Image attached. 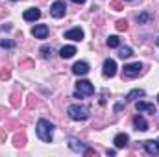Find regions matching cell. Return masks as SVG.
Listing matches in <instances>:
<instances>
[{
    "instance_id": "4fadbf2b",
    "label": "cell",
    "mask_w": 159,
    "mask_h": 157,
    "mask_svg": "<svg viewBox=\"0 0 159 157\" xmlns=\"http://www.w3.org/2000/svg\"><path fill=\"white\" fill-rule=\"evenodd\" d=\"M128 141H129V137H128L126 133H119V135H115V139H113V142H115L117 148H126V146H128Z\"/></svg>"
},
{
    "instance_id": "484cf974",
    "label": "cell",
    "mask_w": 159,
    "mask_h": 157,
    "mask_svg": "<svg viewBox=\"0 0 159 157\" xmlns=\"http://www.w3.org/2000/svg\"><path fill=\"white\" fill-rule=\"evenodd\" d=\"M157 44H159V39H157Z\"/></svg>"
},
{
    "instance_id": "d6986e66",
    "label": "cell",
    "mask_w": 159,
    "mask_h": 157,
    "mask_svg": "<svg viewBox=\"0 0 159 157\" xmlns=\"http://www.w3.org/2000/svg\"><path fill=\"white\" fill-rule=\"evenodd\" d=\"M131 54H133V50H131L129 46H122V48H119V56L122 57V59H124V57H129Z\"/></svg>"
},
{
    "instance_id": "52a82bcc",
    "label": "cell",
    "mask_w": 159,
    "mask_h": 157,
    "mask_svg": "<svg viewBox=\"0 0 159 157\" xmlns=\"http://www.w3.org/2000/svg\"><path fill=\"white\" fill-rule=\"evenodd\" d=\"M32 35L35 39H46L48 37V26L46 24H37L32 28Z\"/></svg>"
},
{
    "instance_id": "30bf717a",
    "label": "cell",
    "mask_w": 159,
    "mask_h": 157,
    "mask_svg": "<svg viewBox=\"0 0 159 157\" xmlns=\"http://www.w3.org/2000/svg\"><path fill=\"white\" fill-rule=\"evenodd\" d=\"M72 72H74L76 76H85V74L89 72V63H85V61H78V63H74Z\"/></svg>"
},
{
    "instance_id": "8992f818",
    "label": "cell",
    "mask_w": 159,
    "mask_h": 157,
    "mask_svg": "<svg viewBox=\"0 0 159 157\" xmlns=\"http://www.w3.org/2000/svg\"><path fill=\"white\" fill-rule=\"evenodd\" d=\"M117 74V63L115 59H106L104 61V76L106 78H113Z\"/></svg>"
},
{
    "instance_id": "277c9868",
    "label": "cell",
    "mask_w": 159,
    "mask_h": 157,
    "mask_svg": "<svg viewBox=\"0 0 159 157\" xmlns=\"http://www.w3.org/2000/svg\"><path fill=\"white\" fill-rule=\"evenodd\" d=\"M143 72V63H129V65H124V76L126 78H135Z\"/></svg>"
},
{
    "instance_id": "cb8c5ba5",
    "label": "cell",
    "mask_w": 159,
    "mask_h": 157,
    "mask_svg": "<svg viewBox=\"0 0 159 157\" xmlns=\"http://www.w3.org/2000/svg\"><path fill=\"white\" fill-rule=\"evenodd\" d=\"M70 2H76V4H83L85 0H70Z\"/></svg>"
},
{
    "instance_id": "4316f807",
    "label": "cell",
    "mask_w": 159,
    "mask_h": 157,
    "mask_svg": "<svg viewBox=\"0 0 159 157\" xmlns=\"http://www.w3.org/2000/svg\"><path fill=\"white\" fill-rule=\"evenodd\" d=\"M157 100H159V96H157Z\"/></svg>"
},
{
    "instance_id": "3957f363",
    "label": "cell",
    "mask_w": 159,
    "mask_h": 157,
    "mask_svg": "<svg viewBox=\"0 0 159 157\" xmlns=\"http://www.w3.org/2000/svg\"><path fill=\"white\" fill-rule=\"evenodd\" d=\"M94 94V87L91 81L87 79H80L76 83V98H81V96H93Z\"/></svg>"
},
{
    "instance_id": "5bb4252c",
    "label": "cell",
    "mask_w": 159,
    "mask_h": 157,
    "mask_svg": "<svg viewBox=\"0 0 159 157\" xmlns=\"http://www.w3.org/2000/svg\"><path fill=\"white\" fill-rule=\"evenodd\" d=\"M74 54H76V46H72V44H69V46H63V48L59 50V56H61L63 59H70Z\"/></svg>"
},
{
    "instance_id": "44dd1931",
    "label": "cell",
    "mask_w": 159,
    "mask_h": 157,
    "mask_svg": "<svg viewBox=\"0 0 159 157\" xmlns=\"http://www.w3.org/2000/svg\"><path fill=\"white\" fill-rule=\"evenodd\" d=\"M41 54H43L44 59H48V57L52 56V48H50V46H43V48H41Z\"/></svg>"
},
{
    "instance_id": "9a60e30c",
    "label": "cell",
    "mask_w": 159,
    "mask_h": 157,
    "mask_svg": "<svg viewBox=\"0 0 159 157\" xmlns=\"http://www.w3.org/2000/svg\"><path fill=\"white\" fill-rule=\"evenodd\" d=\"M133 126H135V129H139V131H146V129H148V122L141 117V115H137V117L133 118Z\"/></svg>"
},
{
    "instance_id": "ffe728a7",
    "label": "cell",
    "mask_w": 159,
    "mask_h": 157,
    "mask_svg": "<svg viewBox=\"0 0 159 157\" xmlns=\"http://www.w3.org/2000/svg\"><path fill=\"white\" fill-rule=\"evenodd\" d=\"M150 19H152V17H150L148 13H141V15H137V17H135V20H137L139 24H144V22H148Z\"/></svg>"
},
{
    "instance_id": "ac0fdd59",
    "label": "cell",
    "mask_w": 159,
    "mask_h": 157,
    "mask_svg": "<svg viewBox=\"0 0 159 157\" xmlns=\"http://www.w3.org/2000/svg\"><path fill=\"white\" fill-rule=\"evenodd\" d=\"M107 46L109 48H119L120 46V39L117 35H109V39H107Z\"/></svg>"
},
{
    "instance_id": "5b68a950",
    "label": "cell",
    "mask_w": 159,
    "mask_h": 157,
    "mask_svg": "<svg viewBox=\"0 0 159 157\" xmlns=\"http://www.w3.org/2000/svg\"><path fill=\"white\" fill-rule=\"evenodd\" d=\"M65 11H67V6H65L63 0H56V2L52 4V7H50V13H52V17H56V19L65 17Z\"/></svg>"
},
{
    "instance_id": "d4e9b609",
    "label": "cell",
    "mask_w": 159,
    "mask_h": 157,
    "mask_svg": "<svg viewBox=\"0 0 159 157\" xmlns=\"http://www.w3.org/2000/svg\"><path fill=\"white\" fill-rule=\"evenodd\" d=\"M11 2H19V0H11Z\"/></svg>"
},
{
    "instance_id": "e0dca14e",
    "label": "cell",
    "mask_w": 159,
    "mask_h": 157,
    "mask_svg": "<svg viewBox=\"0 0 159 157\" xmlns=\"http://www.w3.org/2000/svg\"><path fill=\"white\" fill-rule=\"evenodd\" d=\"M139 96H144V91H143V89H133V91H129V92H128L126 100H128V102H135Z\"/></svg>"
},
{
    "instance_id": "7c38bea8",
    "label": "cell",
    "mask_w": 159,
    "mask_h": 157,
    "mask_svg": "<svg viewBox=\"0 0 159 157\" xmlns=\"http://www.w3.org/2000/svg\"><path fill=\"white\" fill-rule=\"evenodd\" d=\"M65 39H70V41H81V39H83V30H81V28H72V30L65 32Z\"/></svg>"
},
{
    "instance_id": "ba28073f",
    "label": "cell",
    "mask_w": 159,
    "mask_h": 157,
    "mask_svg": "<svg viewBox=\"0 0 159 157\" xmlns=\"http://www.w3.org/2000/svg\"><path fill=\"white\" fill-rule=\"evenodd\" d=\"M22 17H24V20H28V22H35V20L41 17V9H37V7H30V9L24 11Z\"/></svg>"
},
{
    "instance_id": "9c48e42d",
    "label": "cell",
    "mask_w": 159,
    "mask_h": 157,
    "mask_svg": "<svg viewBox=\"0 0 159 157\" xmlns=\"http://www.w3.org/2000/svg\"><path fill=\"white\" fill-rule=\"evenodd\" d=\"M135 109H137L139 113H143V111H146V113H150V115L157 113V111H156V105H154V104H146V102H135Z\"/></svg>"
},
{
    "instance_id": "7402d4cb",
    "label": "cell",
    "mask_w": 159,
    "mask_h": 157,
    "mask_svg": "<svg viewBox=\"0 0 159 157\" xmlns=\"http://www.w3.org/2000/svg\"><path fill=\"white\" fill-rule=\"evenodd\" d=\"M0 46H2V48H13L15 43H13V41H7V39H2L0 41Z\"/></svg>"
},
{
    "instance_id": "6da1fadb",
    "label": "cell",
    "mask_w": 159,
    "mask_h": 157,
    "mask_svg": "<svg viewBox=\"0 0 159 157\" xmlns=\"http://www.w3.org/2000/svg\"><path fill=\"white\" fill-rule=\"evenodd\" d=\"M52 135H54V124L48 122L46 118L37 120V137L43 142H52Z\"/></svg>"
},
{
    "instance_id": "8fae6325",
    "label": "cell",
    "mask_w": 159,
    "mask_h": 157,
    "mask_svg": "<svg viewBox=\"0 0 159 157\" xmlns=\"http://www.w3.org/2000/svg\"><path fill=\"white\" fill-rule=\"evenodd\" d=\"M144 150L148 155H157L159 154V142L157 141H144Z\"/></svg>"
},
{
    "instance_id": "2e32d148",
    "label": "cell",
    "mask_w": 159,
    "mask_h": 157,
    "mask_svg": "<svg viewBox=\"0 0 159 157\" xmlns=\"http://www.w3.org/2000/svg\"><path fill=\"white\" fill-rule=\"evenodd\" d=\"M69 146H70V148H72L74 152H81V154H87V152H89V150H87V148H85V146H83L81 142H78L76 139H70V142H69Z\"/></svg>"
},
{
    "instance_id": "7a4b0ae2",
    "label": "cell",
    "mask_w": 159,
    "mask_h": 157,
    "mask_svg": "<svg viewBox=\"0 0 159 157\" xmlns=\"http://www.w3.org/2000/svg\"><path fill=\"white\" fill-rule=\"evenodd\" d=\"M67 113L72 120H85V118H89V107L83 104H72V105H69Z\"/></svg>"
},
{
    "instance_id": "83f0119b",
    "label": "cell",
    "mask_w": 159,
    "mask_h": 157,
    "mask_svg": "<svg viewBox=\"0 0 159 157\" xmlns=\"http://www.w3.org/2000/svg\"><path fill=\"white\" fill-rule=\"evenodd\" d=\"M157 142H159V139H157Z\"/></svg>"
},
{
    "instance_id": "603a6c76",
    "label": "cell",
    "mask_w": 159,
    "mask_h": 157,
    "mask_svg": "<svg viewBox=\"0 0 159 157\" xmlns=\"http://www.w3.org/2000/svg\"><path fill=\"white\" fill-rule=\"evenodd\" d=\"M117 28H119L120 32L126 30V28H128V22H126V20H119V22H117Z\"/></svg>"
}]
</instances>
